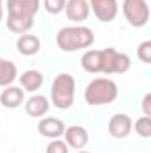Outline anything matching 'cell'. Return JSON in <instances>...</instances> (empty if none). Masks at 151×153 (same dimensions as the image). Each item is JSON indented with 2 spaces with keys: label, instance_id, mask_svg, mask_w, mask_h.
I'll use <instances>...</instances> for the list:
<instances>
[{
  "label": "cell",
  "instance_id": "cell-11",
  "mask_svg": "<svg viewBox=\"0 0 151 153\" xmlns=\"http://www.w3.org/2000/svg\"><path fill=\"white\" fill-rule=\"evenodd\" d=\"M64 128H66V125L59 117H43V119H39V123H38L39 134L43 137L50 139V141L52 139H61L62 134H64Z\"/></svg>",
  "mask_w": 151,
  "mask_h": 153
},
{
  "label": "cell",
  "instance_id": "cell-12",
  "mask_svg": "<svg viewBox=\"0 0 151 153\" xmlns=\"http://www.w3.org/2000/svg\"><path fill=\"white\" fill-rule=\"evenodd\" d=\"M50 111V100L44 94H32L29 100H25V112L30 117H44Z\"/></svg>",
  "mask_w": 151,
  "mask_h": 153
},
{
  "label": "cell",
  "instance_id": "cell-20",
  "mask_svg": "<svg viewBox=\"0 0 151 153\" xmlns=\"http://www.w3.org/2000/svg\"><path fill=\"white\" fill-rule=\"evenodd\" d=\"M137 57L144 62V64H151V41H142L137 48Z\"/></svg>",
  "mask_w": 151,
  "mask_h": 153
},
{
  "label": "cell",
  "instance_id": "cell-2",
  "mask_svg": "<svg viewBox=\"0 0 151 153\" xmlns=\"http://www.w3.org/2000/svg\"><path fill=\"white\" fill-rule=\"evenodd\" d=\"M119 94V89H117V84L114 82L112 78H107V76H98V78H93L85 91H84V98H85V103L87 105H107V103H112L115 102Z\"/></svg>",
  "mask_w": 151,
  "mask_h": 153
},
{
  "label": "cell",
  "instance_id": "cell-7",
  "mask_svg": "<svg viewBox=\"0 0 151 153\" xmlns=\"http://www.w3.org/2000/svg\"><path fill=\"white\" fill-rule=\"evenodd\" d=\"M89 7L94 13V16L103 23L114 22L119 13L117 0H89Z\"/></svg>",
  "mask_w": 151,
  "mask_h": 153
},
{
  "label": "cell",
  "instance_id": "cell-6",
  "mask_svg": "<svg viewBox=\"0 0 151 153\" xmlns=\"http://www.w3.org/2000/svg\"><path fill=\"white\" fill-rule=\"evenodd\" d=\"M7 20H27L34 22L41 7V0H7Z\"/></svg>",
  "mask_w": 151,
  "mask_h": 153
},
{
  "label": "cell",
  "instance_id": "cell-21",
  "mask_svg": "<svg viewBox=\"0 0 151 153\" xmlns=\"http://www.w3.org/2000/svg\"><path fill=\"white\" fill-rule=\"evenodd\" d=\"M44 153H70V146L66 144V141H61V139H52L46 146V152Z\"/></svg>",
  "mask_w": 151,
  "mask_h": 153
},
{
  "label": "cell",
  "instance_id": "cell-5",
  "mask_svg": "<svg viewBox=\"0 0 151 153\" xmlns=\"http://www.w3.org/2000/svg\"><path fill=\"white\" fill-rule=\"evenodd\" d=\"M123 13L126 22L135 27H146L150 22V5L146 0H123Z\"/></svg>",
  "mask_w": 151,
  "mask_h": 153
},
{
  "label": "cell",
  "instance_id": "cell-23",
  "mask_svg": "<svg viewBox=\"0 0 151 153\" xmlns=\"http://www.w3.org/2000/svg\"><path fill=\"white\" fill-rule=\"evenodd\" d=\"M2 18H4V4L0 0V22H2Z\"/></svg>",
  "mask_w": 151,
  "mask_h": 153
},
{
  "label": "cell",
  "instance_id": "cell-22",
  "mask_svg": "<svg viewBox=\"0 0 151 153\" xmlns=\"http://www.w3.org/2000/svg\"><path fill=\"white\" fill-rule=\"evenodd\" d=\"M142 111H144V116L151 117V93H148L142 100Z\"/></svg>",
  "mask_w": 151,
  "mask_h": 153
},
{
  "label": "cell",
  "instance_id": "cell-19",
  "mask_svg": "<svg viewBox=\"0 0 151 153\" xmlns=\"http://www.w3.org/2000/svg\"><path fill=\"white\" fill-rule=\"evenodd\" d=\"M43 5L46 9L48 14H61L64 11V5H66V0H43Z\"/></svg>",
  "mask_w": 151,
  "mask_h": 153
},
{
  "label": "cell",
  "instance_id": "cell-10",
  "mask_svg": "<svg viewBox=\"0 0 151 153\" xmlns=\"http://www.w3.org/2000/svg\"><path fill=\"white\" fill-rule=\"evenodd\" d=\"M64 139H66V144L73 150H84L89 143V132L80 126V125H71V126H66L64 128Z\"/></svg>",
  "mask_w": 151,
  "mask_h": 153
},
{
  "label": "cell",
  "instance_id": "cell-24",
  "mask_svg": "<svg viewBox=\"0 0 151 153\" xmlns=\"http://www.w3.org/2000/svg\"><path fill=\"white\" fill-rule=\"evenodd\" d=\"M76 153H91V152H85V150H78Z\"/></svg>",
  "mask_w": 151,
  "mask_h": 153
},
{
  "label": "cell",
  "instance_id": "cell-8",
  "mask_svg": "<svg viewBox=\"0 0 151 153\" xmlns=\"http://www.w3.org/2000/svg\"><path fill=\"white\" fill-rule=\"evenodd\" d=\"M133 128V121L128 114L117 112L109 119V134L114 139H126Z\"/></svg>",
  "mask_w": 151,
  "mask_h": 153
},
{
  "label": "cell",
  "instance_id": "cell-13",
  "mask_svg": "<svg viewBox=\"0 0 151 153\" xmlns=\"http://www.w3.org/2000/svg\"><path fill=\"white\" fill-rule=\"evenodd\" d=\"M16 50L23 57H32V55L39 53V50H41V39L36 34H29V32L21 34L16 39Z\"/></svg>",
  "mask_w": 151,
  "mask_h": 153
},
{
  "label": "cell",
  "instance_id": "cell-14",
  "mask_svg": "<svg viewBox=\"0 0 151 153\" xmlns=\"http://www.w3.org/2000/svg\"><path fill=\"white\" fill-rule=\"evenodd\" d=\"M25 100V91L18 85H7L0 93V103L5 109H18Z\"/></svg>",
  "mask_w": 151,
  "mask_h": 153
},
{
  "label": "cell",
  "instance_id": "cell-15",
  "mask_svg": "<svg viewBox=\"0 0 151 153\" xmlns=\"http://www.w3.org/2000/svg\"><path fill=\"white\" fill-rule=\"evenodd\" d=\"M18 80H20L21 89L27 91V93H36L44 84V76L38 70H27V71H23L21 75L18 76Z\"/></svg>",
  "mask_w": 151,
  "mask_h": 153
},
{
  "label": "cell",
  "instance_id": "cell-18",
  "mask_svg": "<svg viewBox=\"0 0 151 153\" xmlns=\"http://www.w3.org/2000/svg\"><path fill=\"white\" fill-rule=\"evenodd\" d=\"M135 132L142 137V139H150L151 137V117L150 116H142L135 121Z\"/></svg>",
  "mask_w": 151,
  "mask_h": 153
},
{
  "label": "cell",
  "instance_id": "cell-1",
  "mask_svg": "<svg viewBox=\"0 0 151 153\" xmlns=\"http://www.w3.org/2000/svg\"><path fill=\"white\" fill-rule=\"evenodd\" d=\"M55 41L62 52H78L89 48L94 43V34L85 25H70V27H62L57 32Z\"/></svg>",
  "mask_w": 151,
  "mask_h": 153
},
{
  "label": "cell",
  "instance_id": "cell-17",
  "mask_svg": "<svg viewBox=\"0 0 151 153\" xmlns=\"http://www.w3.org/2000/svg\"><path fill=\"white\" fill-rule=\"evenodd\" d=\"M16 78H18V68H16V64L0 57V85L2 87L13 85V82Z\"/></svg>",
  "mask_w": 151,
  "mask_h": 153
},
{
  "label": "cell",
  "instance_id": "cell-4",
  "mask_svg": "<svg viewBox=\"0 0 151 153\" xmlns=\"http://www.w3.org/2000/svg\"><path fill=\"white\" fill-rule=\"evenodd\" d=\"M132 66V59L128 53L117 52L115 48H103L101 50V73L114 75V73H126Z\"/></svg>",
  "mask_w": 151,
  "mask_h": 153
},
{
  "label": "cell",
  "instance_id": "cell-9",
  "mask_svg": "<svg viewBox=\"0 0 151 153\" xmlns=\"http://www.w3.org/2000/svg\"><path fill=\"white\" fill-rule=\"evenodd\" d=\"M64 11H66V16L70 22L80 25L89 18V13H91L89 0H66Z\"/></svg>",
  "mask_w": 151,
  "mask_h": 153
},
{
  "label": "cell",
  "instance_id": "cell-3",
  "mask_svg": "<svg viewBox=\"0 0 151 153\" xmlns=\"http://www.w3.org/2000/svg\"><path fill=\"white\" fill-rule=\"evenodd\" d=\"M75 102V78L70 73H59L52 82V105L68 111Z\"/></svg>",
  "mask_w": 151,
  "mask_h": 153
},
{
  "label": "cell",
  "instance_id": "cell-16",
  "mask_svg": "<svg viewBox=\"0 0 151 153\" xmlns=\"http://www.w3.org/2000/svg\"><path fill=\"white\" fill-rule=\"evenodd\" d=\"M80 64L84 68V71L87 73H101V50H87L82 59H80Z\"/></svg>",
  "mask_w": 151,
  "mask_h": 153
}]
</instances>
